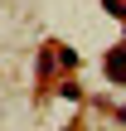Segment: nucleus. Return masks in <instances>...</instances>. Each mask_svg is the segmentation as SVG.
<instances>
[{
    "instance_id": "nucleus-1",
    "label": "nucleus",
    "mask_w": 126,
    "mask_h": 131,
    "mask_svg": "<svg viewBox=\"0 0 126 131\" xmlns=\"http://www.w3.org/2000/svg\"><path fill=\"white\" fill-rule=\"evenodd\" d=\"M107 78H112V83H126V44H117V49L107 53Z\"/></svg>"
},
{
    "instance_id": "nucleus-2",
    "label": "nucleus",
    "mask_w": 126,
    "mask_h": 131,
    "mask_svg": "<svg viewBox=\"0 0 126 131\" xmlns=\"http://www.w3.org/2000/svg\"><path fill=\"white\" fill-rule=\"evenodd\" d=\"M102 5H107L112 15H121V19H126V0H102Z\"/></svg>"
}]
</instances>
